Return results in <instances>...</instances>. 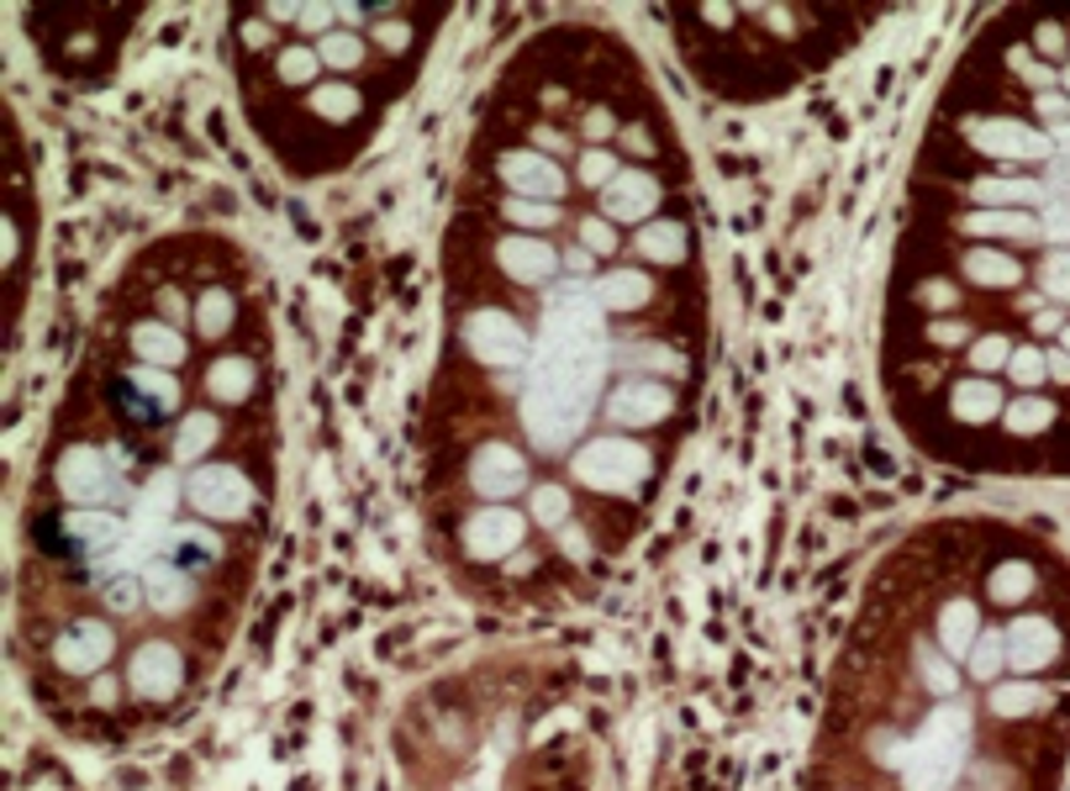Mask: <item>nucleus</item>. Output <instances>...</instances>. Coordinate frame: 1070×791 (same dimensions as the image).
Wrapping results in <instances>:
<instances>
[{"mask_svg": "<svg viewBox=\"0 0 1070 791\" xmlns=\"http://www.w3.org/2000/svg\"><path fill=\"white\" fill-rule=\"evenodd\" d=\"M965 749H971V718L965 707H939L922 733L907 744V791H950L960 765H965Z\"/></svg>", "mask_w": 1070, "mask_h": 791, "instance_id": "f257e3e1", "label": "nucleus"}, {"mask_svg": "<svg viewBox=\"0 0 1070 791\" xmlns=\"http://www.w3.org/2000/svg\"><path fill=\"white\" fill-rule=\"evenodd\" d=\"M971 149L986 153V158H1002V164H1044L1055 143L1034 132L1028 122H1012V117H991V122H971L965 127Z\"/></svg>", "mask_w": 1070, "mask_h": 791, "instance_id": "f03ea898", "label": "nucleus"}, {"mask_svg": "<svg viewBox=\"0 0 1070 791\" xmlns=\"http://www.w3.org/2000/svg\"><path fill=\"white\" fill-rule=\"evenodd\" d=\"M465 338H470V349H475L485 365H522V354H528V333H522V322L517 317H506V311H496V306H485V311H475L470 317V328H465Z\"/></svg>", "mask_w": 1070, "mask_h": 791, "instance_id": "7ed1b4c3", "label": "nucleus"}, {"mask_svg": "<svg viewBox=\"0 0 1070 791\" xmlns=\"http://www.w3.org/2000/svg\"><path fill=\"white\" fill-rule=\"evenodd\" d=\"M575 470H580V481H591V486H601V491H623V486H633V481H644L649 454H644L638 444L612 438V444H591L586 454L575 459Z\"/></svg>", "mask_w": 1070, "mask_h": 791, "instance_id": "20e7f679", "label": "nucleus"}, {"mask_svg": "<svg viewBox=\"0 0 1070 791\" xmlns=\"http://www.w3.org/2000/svg\"><path fill=\"white\" fill-rule=\"evenodd\" d=\"M502 180L522 196V201H549V196H565V169L543 153H506L502 158Z\"/></svg>", "mask_w": 1070, "mask_h": 791, "instance_id": "39448f33", "label": "nucleus"}, {"mask_svg": "<svg viewBox=\"0 0 1070 791\" xmlns=\"http://www.w3.org/2000/svg\"><path fill=\"white\" fill-rule=\"evenodd\" d=\"M655 206H659V185L644 169H623L618 180L601 190V216L607 222H649Z\"/></svg>", "mask_w": 1070, "mask_h": 791, "instance_id": "423d86ee", "label": "nucleus"}, {"mask_svg": "<svg viewBox=\"0 0 1070 791\" xmlns=\"http://www.w3.org/2000/svg\"><path fill=\"white\" fill-rule=\"evenodd\" d=\"M1060 654V634H1055V623H1044V617H1018L1008 628V665L1012 670H1044L1049 660Z\"/></svg>", "mask_w": 1070, "mask_h": 791, "instance_id": "0eeeda50", "label": "nucleus"}, {"mask_svg": "<svg viewBox=\"0 0 1070 791\" xmlns=\"http://www.w3.org/2000/svg\"><path fill=\"white\" fill-rule=\"evenodd\" d=\"M496 259H502V270L517 280V285H543L549 274L560 270V253L549 244H538V238H502L496 244Z\"/></svg>", "mask_w": 1070, "mask_h": 791, "instance_id": "6e6552de", "label": "nucleus"}, {"mask_svg": "<svg viewBox=\"0 0 1070 791\" xmlns=\"http://www.w3.org/2000/svg\"><path fill=\"white\" fill-rule=\"evenodd\" d=\"M675 406V396L665 391V386H623V391L607 401V412L618 417V423L638 427V423H659L665 412Z\"/></svg>", "mask_w": 1070, "mask_h": 791, "instance_id": "1a4fd4ad", "label": "nucleus"}, {"mask_svg": "<svg viewBox=\"0 0 1070 791\" xmlns=\"http://www.w3.org/2000/svg\"><path fill=\"white\" fill-rule=\"evenodd\" d=\"M981 639V612H976V602H944V612H939V644H944V654H971V644Z\"/></svg>", "mask_w": 1070, "mask_h": 791, "instance_id": "9d476101", "label": "nucleus"}, {"mask_svg": "<svg viewBox=\"0 0 1070 791\" xmlns=\"http://www.w3.org/2000/svg\"><path fill=\"white\" fill-rule=\"evenodd\" d=\"M649 296H655V280L644 270H612L596 285V306H607V311H633V306H644Z\"/></svg>", "mask_w": 1070, "mask_h": 791, "instance_id": "9b49d317", "label": "nucleus"}, {"mask_svg": "<svg viewBox=\"0 0 1070 791\" xmlns=\"http://www.w3.org/2000/svg\"><path fill=\"white\" fill-rule=\"evenodd\" d=\"M522 454H512V449H485V454L475 459V486L485 491V496H512V491L522 486Z\"/></svg>", "mask_w": 1070, "mask_h": 791, "instance_id": "f8f14e48", "label": "nucleus"}, {"mask_svg": "<svg viewBox=\"0 0 1070 791\" xmlns=\"http://www.w3.org/2000/svg\"><path fill=\"white\" fill-rule=\"evenodd\" d=\"M950 412L954 417H965V423H991L997 412H1002V391L986 380V375H976V380H960L950 396Z\"/></svg>", "mask_w": 1070, "mask_h": 791, "instance_id": "ddd939ff", "label": "nucleus"}, {"mask_svg": "<svg viewBox=\"0 0 1070 791\" xmlns=\"http://www.w3.org/2000/svg\"><path fill=\"white\" fill-rule=\"evenodd\" d=\"M965 274H971L976 285L1002 291V285H1018V280H1023V264H1018L1012 253H997V248H971V253H965Z\"/></svg>", "mask_w": 1070, "mask_h": 791, "instance_id": "4468645a", "label": "nucleus"}, {"mask_svg": "<svg viewBox=\"0 0 1070 791\" xmlns=\"http://www.w3.org/2000/svg\"><path fill=\"white\" fill-rule=\"evenodd\" d=\"M971 238H1039V222L1034 216H1012V212H971L960 222Z\"/></svg>", "mask_w": 1070, "mask_h": 791, "instance_id": "2eb2a0df", "label": "nucleus"}, {"mask_svg": "<svg viewBox=\"0 0 1070 791\" xmlns=\"http://www.w3.org/2000/svg\"><path fill=\"white\" fill-rule=\"evenodd\" d=\"M638 253H644L649 264H681L685 259V227L681 222H649V227L638 233Z\"/></svg>", "mask_w": 1070, "mask_h": 791, "instance_id": "dca6fc26", "label": "nucleus"}, {"mask_svg": "<svg viewBox=\"0 0 1070 791\" xmlns=\"http://www.w3.org/2000/svg\"><path fill=\"white\" fill-rule=\"evenodd\" d=\"M517 539H522V518H517V512H485V518L475 522V554L480 559L506 554Z\"/></svg>", "mask_w": 1070, "mask_h": 791, "instance_id": "f3484780", "label": "nucleus"}, {"mask_svg": "<svg viewBox=\"0 0 1070 791\" xmlns=\"http://www.w3.org/2000/svg\"><path fill=\"white\" fill-rule=\"evenodd\" d=\"M971 675L976 681H997L1002 675V665H1008V634H981V639L971 644Z\"/></svg>", "mask_w": 1070, "mask_h": 791, "instance_id": "a211bd4d", "label": "nucleus"}, {"mask_svg": "<svg viewBox=\"0 0 1070 791\" xmlns=\"http://www.w3.org/2000/svg\"><path fill=\"white\" fill-rule=\"evenodd\" d=\"M132 343H138V354H149V359H164V365H175V359H185V343H179L164 322H143L138 333H132Z\"/></svg>", "mask_w": 1070, "mask_h": 791, "instance_id": "6ab92c4d", "label": "nucleus"}, {"mask_svg": "<svg viewBox=\"0 0 1070 791\" xmlns=\"http://www.w3.org/2000/svg\"><path fill=\"white\" fill-rule=\"evenodd\" d=\"M976 196L981 201H1002V206H1039L1044 201V190L1034 180H976Z\"/></svg>", "mask_w": 1070, "mask_h": 791, "instance_id": "aec40b11", "label": "nucleus"}, {"mask_svg": "<svg viewBox=\"0 0 1070 791\" xmlns=\"http://www.w3.org/2000/svg\"><path fill=\"white\" fill-rule=\"evenodd\" d=\"M1028 591H1034V570L1023 559H1012V565H1002L991 576V602H1023Z\"/></svg>", "mask_w": 1070, "mask_h": 791, "instance_id": "412c9836", "label": "nucleus"}, {"mask_svg": "<svg viewBox=\"0 0 1070 791\" xmlns=\"http://www.w3.org/2000/svg\"><path fill=\"white\" fill-rule=\"evenodd\" d=\"M991 707H997L1002 718H1023V712L1044 707V692H1039V686H1028V681H1018V686H997V692H991Z\"/></svg>", "mask_w": 1070, "mask_h": 791, "instance_id": "4be33fe9", "label": "nucleus"}, {"mask_svg": "<svg viewBox=\"0 0 1070 791\" xmlns=\"http://www.w3.org/2000/svg\"><path fill=\"white\" fill-rule=\"evenodd\" d=\"M317 59L332 63V69H354V63L364 59V43H358L354 32H328L322 48H317Z\"/></svg>", "mask_w": 1070, "mask_h": 791, "instance_id": "5701e85b", "label": "nucleus"}, {"mask_svg": "<svg viewBox=\"0 0 1070 791\" xmlns=\"http://www.w3.org/2000/svg\"><path fill=\"white\" fill-rule=\"evenodd\" d=\"M311 106H317L322 117H332V122L358 117V95L349 91V85H322V91H311Z\"/></svg>", "mask_w": 1070, "mask_h": 791, "instance_id": "b1692460", "label": "nucleus"}, {"mask_svg": "<svg viewBox=\"0 0 1070 791\" xmlns=\"http://www.w3.org/2000/svg\"><path fill=\"white\" fill-rule=\"evenodd\" d=\"M502 212L512 216L517 227H554V222H560V206H549V201H522V196L502 201Z\"/></svg>", "mask_w": 1070, "mask_h": 791, "instance_id": "393cba45", "label": "nucleus"}, {"mask_svg": "<svg viewBox=\"0 0 1070 791\" xmlns=\"http://www.w3.org/2000/svg\"><path fill=\"white\" fill-rule=\"evenodd\" d=\"M1055 423V406L1049 401H1018V406H1008V427L1012 433H1044V427Z\"/></svg>", "mask_w": 1070, "mask_h": 791, "instance_id": "a878e982", "label": "nucleus"}, {"mask_svg": "<svg viewBox=\"0 0 1070 791\" xmlns=\"http://www.w3.org/2000/svg\"><path fill=\"white\" fill-rule=\"evenodd\" d=\"M1008 375H1012V380H1018V386H1044V375H1049V365H1044V354H1039V349H1012Z\"/></svg>", "mask_w": 1070, "mask_h": 791, "instance_id": "bb28decb", "label": "nucleus"}, {"mask_svg": "<svg viewBox=\"0 0 1070 791\" xmlns=\"http://www.w3.org/2000/svg\"><path fill=\"white\" fill-rule=\"evenodd\" d=\"M233 322V296L216 285V291H207V302H201V333H222Z\"/></svg>", "mask_w": 1070, "mask_h": 791, "instance_id": "cd10ccee", "label": "nucleus"}, {"mask_svg": "<svg viewBox=\"0 0 1070 791\" xmlns=\"http://www.w3.org/2000/svg\"><path fill=\"white\" fill-rule=\"evenodd\" d=\"M618 175H623V169H618V158H612L607 149H591L586 158H580V180H586V185H601V190H607Z\"/></svg>", "mask_w": 1070, "mask_h": 791, "instance_id": "c85d7f7f", "label": "nucleus"}, {"mask_svg": "<svg viewBox=\"0 0 1070 791\" xmlns=\"http://www.w3.org/2000/svg\"><path fill=\"white\" fill-rule=\"evenodd\" d=\"M1008 359H1012V343L1002 333L981 338V343L971 349V365H976V369H1008Z\"/></svg>", "mask_w": 1070, "mask_h": 791, "instance_id": "c756f323", "label": "nucleus"}, {"mask_svg": "<svg viewBox=\"0 0 1070 791\" xmlns=\"http://www.w3.org/2000/svg\"><path fill=\"white\" fill-rule=\"evenodd\" d=\"M322 69V59L311 54V48H291L285 59H280V80H291V85H306L311 74Z\"/></svg>", "mask_w": 1070, "mask_h": 791, "instance_id": "7c9ffc66", "label": "nucleus"}, {"mask_svg": "<svg viewBox=\"0 0 1070 791\" xmlns=\"http://www.w3.org/2000/svg\"><path fill=\"white\" fill-rule=\"evenodd\" d=\"M1008 63L1018 69V74H1023V80H1028V85H1034V91H1044V85L1055 80V69H1049V63H1039L1034 54H1023V48H1012Z\"/></svg>", "mask_w": 1070, "mask_h": 791, "instance_id": "2f4dec72", "label": "nucleus"}, {"mask_svg": "<svg viewBox=\"0 0 1070 791\" xmlns=\"http://www.w3.org/2000/svg\"><path fill=\"white\" fill-rule=\"evenodd\" d=\"M580 244L591 248V253H612V248H618V233H612L607 216H591V222H580Z\"/></svg>", "mask_w": 1070, "mask_h": 791, "instance_id": "473e14b6", "label": "nucleus"}, {"mask_svg": "<svg viewBox=\"0 0 1070 791\" xmlns=\"http://www.w3.org/2000/svg\"><path fill=\"white\" fill-rule=\"evenodd\" d=\"M216 391H222V396H243V391H248V365H216Z\"/></svg>", "mask_w": 1070, "mask_h": 791, "instance_id": "72a5a7b5", "label": "nucleus"}, {"mask_svg": "<svg viewBox=\"0 0 1070 791\" xmlns=\"http://www.w3.org/2000/svg\"><path fill=\"white\" fill-rule=\"evenodd\" d=\"M533 507H538V518H543V522H560V518H565L569 501H565V491H538Z\"/></svg>", "mask_w": 1070, "mask_h": 791, "instance_id": "f704fd0d", "label": "nucleus"}, {"mask_svg": "<svg viewBox=\"0 0 1070 791\" xmlns=\"http://www.w3.org/2000/svg\"><path fill=\"white\" fill-rule=\"evenodd\" d=\"M1044 365H1049V375H1055L1060 386H1070V354H1066V349H1055V354H1044Z\"/></svg>", "mask_w": 1070, "mask_h": 791, "instance_id": "c9c22d12", "label": "nucleus"}, {"mask_svg": "<svg viewBox=\"0 0 1070 791\" xmlns=\"http://www.w3.org/2000/svg\"><path fill=\"white\" fill-rule=\"evenodd\" d=\"M301 27H328L332 22V5H311V11H296Z\"/></svg>", "mask_w": 1070, "mask_h": 791, "instance_id": "e433bc0d", "label": "nucleus"}, {"mask_svg": "<svg viewBox=\"0 0 1070 791\" xmlns=\"http://www.w3.org/2000/svg\"><path fill=\"white\" fill-rule=\"evenodd\" d=\"M1039 111L1060 122V117H1070V101H1060V95H1039Z\"/></svg>", "mask_w": 1070, "mask_h": 791, "instance_id": "4c0bfd02", "label": "nucleus"}, {"mask_svg": "<svg viewBox=\"0 0 1070 791\" xmlns=\"http://www.w3.org/2000/svg\"><path fill=\"white\" fill-rule=\"evenodd\" d=\"M1034 37H1039V48H1044V54H1060V48H1066V37H1060V27H1039V32H1034Z\"/></svg>", "mask_w": 1070, "mask_h": 791, "instance_id": "58836bf2", "label": "nucleus"}, {"mask_svg": "<svg viewBox=\"0 0 1070 791\" xmlns=\"http://www.w3.org/2000/svg\"><path fill=\"white\" fill-rule=\"evenodd\" d=\"M1060 80H1066V91H1070V69H1060Z\"/></svg>", "mask_w": 1070, "mask_h": 791, "instance_id": "ea45409f", "label": "nucleus"}, {"mask_svg": "<svg viewBox=\"0 0 1070 791\" xmlns=\"http://www.w3.org/2000/svg\"><path fill=\"white\" fill-rule=\"evenodd\" d=\"M1066 354H1070V328H1066Z\"/></svg>", "mask_w": 1070, "mask_h": 791, "instance_id": "a19ab883", "label": "nucleus"}]
</instances>
